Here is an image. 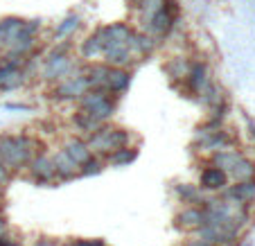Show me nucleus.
I'll return each mask as SVG.
<instances>
[{"label": "nucleus", "mask_w": 255, "mask_h": 246, "mask_svg": "<svg viewBox=\"0 0 255 246\" xmlns=\"http://www.w3.org/2000/svg\"><path fill=\"white\" fill-rule=\"evenodd\" d=\"M41 138L32 133H2L0 135V163L11 174L25 172L36 154H48Z\"/></svg>", "instance_id": "nucleus-1"}, {"label": "nucleus", "mask_w": 255, "mask_h": 246, "mask_svg": "<svg viewBox=\"0 0 255 246\" xmlns=\"http://www.w3.org/2000/svg\"><path fill=\"white\" fill-rule=\"evenodd\" d=\"M72 48H75V41L66 39V41L54 43L52 48L45 52L43 61H41V70H39L41 82L48 84V86H54V84L68 79L70 75L82 73L84 63L72 54Z\"/></svg>", "instance_id": "nucleus-2"}, {"label": "nucleus", "mask_w": 255, "mask_h": 246, "mask_svg": "<svg viewBox=\"0 0 255 246\" xmlns=\"http://www.w3.org/2000/svg\"><path fill=\"white\" fill-rule=\"evenodd\" d=\"M84 140H86L91 154L104 160L106 156H111L113 151L133 145V133H131L129 129H125V126L109 122V124H102L95 133H91Z\"/></svg>", "instance_id": "nucleus-3"}, {"label": "nucleus", "mask_w": 255, "mask_h": 246, "mask_svg": "<svg viewBox=\"0 0 255 246\" xmlns=\"http://www.w3.org/2000/svg\"><path fill=\"white\" fill-rule=\"evenodd\" d=\"M235 145H237V138L226 126L219 131L194 129V135H192V149L201 151V154H208V156L217 154V151H224V149H235Z\"/></svg>", "instance_id": "nucleus-4"}, {"label": "nucleus", "mask_w": 255, "mask_h": 246, "mask_svg": "<svg viewBox=\"0 0 255 246\" xmlns=\"http://www.w3.org/2000/svg\"><path fill=\"white\" fill-rule=\"evenodd\" d=\"M86 91H88V82H86L84 70H82V73H75L68 79H63V82L50 86L48 97L52 102H57V104H66V102H75V104H77L79 97H82Z\"/></svg>", "instance_id": "nucleus-5"}, {"label": "nucleus", "mask_w": 255, "mask_h": 246, "mask_svg": "<svg viewBox=\"0 0 255 246\" xmlns=\"http://www.w3.org/2000/svg\"><path fill=\"white\" fill-rule=\"evenodd\" d=\"M27 84V75L23 73V61L0 57V93H14Z\"/></svg>", "instance_id": "nucleus-6"}, {"label": "nucleus", "mask_w": 255, "mask_h": 246, "mask_svg": "<svg viewBox=\"0 0 255 246\" xmlns=\"http://www.w3.org/2000/svg\"><path fill=\"white\" fill-rule=\"evenodd\" d=\"M210 82H212V77H210V66H208V61L206 59H194L192 66H190L188 77L181 84V93H185L188 97H194Z\"/></svg>", "instance_id": "nucleus-7"}, {"label": "nucleus", "mask_w": 255, "mask_h": 246, "mask_svg": "<svg viewBox=\"0 0 255 246\" xmlns=\"http://www.w3.org/2000/svg\"><path fill=\"white\" fill-rule=\"evenodd\" d=\"M97 32H100V36H102L104 52H106V50L118 48V45H129V39L135 32V25L127 23V20H120V23H111V25H100Z\"/></svg>", "instance_id": "nucleus-8"}, {"label": "nucleus", "mask_w": 255, "mask_h": 246, "mask_svg": "<svg viewBox=\"0 0 255 246\" xmlns=\"http://www.w3.org/2000/svg\"><path fill=\"white\" fill-rule=\"evenodd\" d=\"M27 174L34 183H57V174H54V163L50 154H36L32 158V163L27 165Z\"/></svg>", "instance_id": "nucleus-9"}, {"label": "nucleus", "mask_w": 255, "mask_h": 246, "mask_svg": "<svg viewBox=\"0 0 255 246\" xmlns=\"http://www.w3.org/2000/svg\"><path fill=\"white\" fill-rule=\"evenodd\" d=\"M158 48H160V41L156 39V36H151V34H147V32H142V29H138V27H135L133 36L129 39V50H131V54H133V57L138 59L140 63H142L144 59H149Z\"/></svg>", "instance_id": "nucleus-10"}, {"label": "nucleus", "mask_w": 255, "mask_h": 246, "mask_svg": "<svg viewBox=\"0 0 255 246\" xmlns=\"http://www.w3.org/2000/svg\"><path fill=\"white\" fill-rule=\"evenodd\" d=\"M228 176L222 172V169L212 167V165H206V167L199 172V188L203 190V192H210V194H222L224 190L228 188Z\"/></svg>", "instance_id": "nucleus-11"}, {"label": "nucleus", "mask_w": 255, "mask_h": 246, "mask_svg": "<svg viewBox=\"0 0 255 246\" xmlns=\"http://www.w3.org/2000/svg\"><path fill=\"white\" fill-rule=\"evenodd\" d=\"M133 73L135 70H129V68H111V70H109V77H106L104 91L120 102V97L129 91L131 79H133Z\"/></svg>", "instance_id": "nucleus-12"}, {"label": "nucleus", "mask_w": 255, "mask_h": 246, "mask_svg": "<svg viewBox=\"0 0 255 246\" xmlns=\"http://www.w3.org/2000/svg\"><path fill=\"white\" fill-rule=\"evenodd\" d=\"M77 54H79V61L82 63H93V61H100V57L104 54V43H102V36L97 32V27L93 29L88 36H84L77 45Z\"/></svg>", "instance_id": "nucleus-13"}, {"label": "nucleus", "mask_w": 255, "mask_h": 246, "mask_svg": "<svg viewBox=\"0 0 255 246\" xmlns=\"http://www.w3.org/2000/svg\"><path fill=\"white\" fill-rule=\"evenodd\" d=\"M190 66H192V61H190L185 54H174V57H169L167 61L163 63V70L174 88H178L185 82V77H188V73H190Z\"/></svg>", "instance_id": "nucleus-14"}, {"label": "nucleus", "mask_w": 255, "mask_h": 246, "mask_svg": "<svg viewBox=\"0 0 255 246\" xmlns=\"http://www.w3.org/2000/svg\"><path fill=\"white\" fill-rule=\"evenodd\" d=\"M222 197L228 199V201H233V203H240V206H249L251 201H255V179L228 185V188L222 192Z\"/></svg>", "instance_id": "nucleus-15"}, {"label": "nucleus", "mask_w": 255, "mask_h": 246, "mask_svg": "<svg viewBox=\"0 0 255 246\" xmlns=\"http://www.w3.org/2000/svg\"><path fill=\"white\" fill-rule=\"evenodd\" d=\"M174 224H176V228H181V231H199V228L206 224V219H203V210L197 206H185L181 213H176V217H174Z\"/></svg>", "instance_id": "nucleus-16"}, {"label": "nucleus", "mask_w": 255, "mask_h": 246, "mask_svg": "<svg viewBox=\"0 0 255 246\" xmlns=\"http://www.w3.org/2000/svg\"><path fill=\"white\" fill-rule=\"evenodd\" d=\"M242 158H244V151L235 147V149H224V151H217V154L208 156V165L222 169V172L228 176V174L233 172V167H235Z\"/></svg>", "instance_id": "nucleus-17"}, {"label": "nucleus", "mask_w": 255, "mask_h": 246, "mask_svg": "<svg viewBox=\"0 0 255 246\" xmlns=\"http://www.w3.org/2000/svg\"><path fill=\"white\" fill-rule=\"evenodd\" d=\"M61 149L66 151L68 158H70L72 163H77V167H79V165H84L93 156L91 149H88V145H86V140L79 138V135H70V138H66V140H63Z\"/></svg>", "instance_id": "nucleus-18"}, {"label": "nucleus", "mask_w": 255, "mask_h": 246, "mask_svg": "<svg viewBox=\"0 0 255 246\" xmlns=\"http://www.w3.org/2000/svg\"><path fill=\"white\" fill-rule=\"evenodd\" d=\"M52 163H54V174H57V183H59V181H72L75 176H79L77 163H72L63 149L54 151V154H52Z\"/></svg>", "instance_id": "nucleus-19"}, {"label": "nucleus", "mask_w": 255, "mask_h": 246, "mask_svg": "<svg viewBox=\"0 0 255 246\" xmlns=\"http://www.w3.org/2000/svg\"><path fill=\"white\" fill-rule=\"evenodd\" d=\"M174 197H176L181 203H185V206L201 208L203 199H206V192L194 183H178V185H174Z\"/></svg>", "instance_id": "nucleus-20"}, {"label": "nucleus", "mask_w": 255, "mask_h": 246, "mask_svg": "<svg viewBox=\"0 0 255 246\" xmlns=\"http://www.w3.org/2000/svg\"><path fill=\"white\" fill-rule=\"evenodd\" d=\"M82 29V16L79 14H68L61 23H57V27L52 29V43H59V41L72 39L75 32Z\"/></svg>", "instance_id": "nucleus-21"}, {"label": "nucleus", "mask_w": 255, "mask_h": 246, "mask_svg": "<svg viewBox=\"0 0 255 246\" xmlns=\"http://www.w3.org/2000/svg\"><path fill=\"white\" fill-rule=\"evenodd\" d=\"M109 70H111V68L102 61L84 63V77H86V82H88V88H104Z\"/></svg>", "instance_id": "nucleus-22"}, {"label": "nucleus", "mask_w": 255, "mask_h": 246, "mask_svg": "<svg viewBox=\"0 0 255 246\" xmlns=\"http://www.w3.org/2000/svg\"><path fill=\"white\" fill-rule=\"evenodd\" d=\"M70 124H72V129L79 133V138H88V135L95 133L102 126V124H97L86 111H79V109H75V113L70 116Z\"/></svg>", "instance_id": "nucleus-23"}, {"label": "nucleus", "mask_w": 255, "mask_h": 246, "mask_svg": "<svg viewBox=\"0 0 255 246\" xmlns=\"http://www.w3.org/2000/svg\"><path fill=\"white\" fill-rule=\"evenodd\" d=\"M116 113H118V100L116 97H109V100L102 102L100 107H95L93 111H88V116H91L97 124H109V122H113Z\"/></svg>", "instance_id": "nucleus-24"}, {"label": "nucleus", "mask_w": 255, "mask_h": 246, "mask_svg": "<svg viewBox=\"0 0 255 246\" xmlns=\"http://www.w3.org/2000/svg\"><path fill=\"white\" fill-rule=\"evenodd\" d=\"M140 156V149L138 145H131V147H122V149L113 151L111 156H106L104 163L106 165H113V167H127V165H131L135 158Z\"/></svg>", "instance_id": "nucleus-25"}, {"label": "nucleus", "mask_w": 255, "mask_h": 246, "mask_svg": "<svg viewBox=\"0 0 255 246\" xmlns=\"http://www.w3.org/2000/svg\"><path fill=\"white\" fill-rule=\"evenodd\" d=\"M197 102H199V104H203V107L210 111V109L219 107L222 102H226V95H224L222 88L217 86L215 82H210V84H208V86L197 95Z\"/></svg>", "instance_id": "nucleus-26"}, {"label": "nucleus", "mask_w": 255, "mask_h": 246, "mask_svg": "<svg viewBox=\"0 0 255 246\" xmlns=\"http://www.w3.org/2000/svg\"><path fill=\"white\" fill-rule=\"evenodd\" d=\"M109 97H111V95H109L104 88H88V91L79 97L77 109H79V111H86L88 113V111H93L95 107H100L104 100H109Z\"/></svg>", "instance_id": "nucleus-27"}, {"label": "nucleus", "mask_w": 255, "mask_h": 246, "mask_svg": "<svg viewBox=\"0 0 255 246\" xmlns=\"http://www.w3.org/2000/svg\"><path fill=\"white\" fill-rule=\"evenodd\" d=\"M255 179V160H251L249 156L240 160V163L233 167V172L228 174V181L233 183H242V181H253Z\"/></svg>", "instance_id": "nucleus-28"}, {"label": "nucleus", "mask_w": 255, "mask_h": 246, "mask_svg": "<svg viewBox=\"0 0 255 246\" xmlns=\"http://www.w3.org/2000/svg\"><path fill=\"white\" fill-rule=\"evenodd\" d=\"M163 9V0H144L142 5L135 9V16H138V29H142L144 25L149 23V18L154 14Z\"/></svg>", "instance_id": "nucleus-29"}, {"label": "nucleus", "mask_w": 255, "mask_h": 246, "mask_svg": "<svg viewBox=\"0 0 255 246\" xmlns=\"http://www.w3.org/2000/svg\"><path fill=\"white\" fill-rule=\"evenodd\" d=\"M23 23H25V18H20V16H5V18H0V29H2V34H5L7 43L20 32Z\"/></svg>", "instance_id": "nucleus-30"}, {"label": "nucleus", "mask_w": 255, "mask_h": 246, "mask_svg": "<svg viewBox=\"0 0 255 246\" xmlns=\"http://www.w3.org/2000/svg\"><path fill=\"white\" fill-rule=\"evenodd\" d=\"M104 167H106L104 160L97 158V156H91L84 165H79V176H84V179H88V176H97V174L104 172Z\"/></svg>", "instance_id": "nucleus-31"}, {"label": "nucleus", "mask_w": 255, "mask_h": 246, "mask_svg": "<svg viewBox=\"0 0 255 246\" xmlns=\"http://www.w3.org/2000/svg\"><path fill=\"white\" fill-rule=\"evenodd\" d=\"M11 179H14V174H11L9 169L5 167V165L0 163V190H5L7 185L11 183Z\"/></svg>", "instance_id": "nucleus-32"}, {"label": "nucleus", "mask_w": 255, "mask_h": 246, "mask_svg": "<svg viewBox=\"0 0 255 246\" xmlns=\"http://www.w3.org/2000/svg\"><path fill=\"white\" fill-rule=\"evenodd\" d=\"M72 246H104L102 240H75Z\"/></svg>", "instance_id": "nucleus-33"}, {"label": "nucleus", "mask_w": 255, "mask_h": 246, "mask_svg": "<svg viewBox=\"0 0 255 246\" xmlns=\"http://www.w3.org/2000/svg\"><path fill=\"white\" fill-rule=\"evenodd\" d=\"M9 235V222H7L5 213H0V237Z\"/></svg>", "instance_id": "nucleus-34"}, {"label": "nucleus", "mask_w": 255, "mask_h": 246, "mask_svg": "<svg viewBox=\"0 0 255 246\" xmlns=\"http://www.w3.org/2000/svg\"><path fill=\"white\" fill-rule=\"evenodd\" d=\"M32 246H59V242L52 240V237H39V240L34 242Z\"/></svg>", "instance_id": "nucleus-35"}, {"label": "nucleus", "mask_w": 255, "mask_h": 246, "mask_svg": "<svg viewBox=\"0 0 255 246\" xmlns=\"http://www.w3.org/2000/svg\"><path fill=\"white\" fill-rule=\"evenodd\" d=\"M183 246H212V244H208V242H203V240H194L192 237V240H188Z\"/></svg>", "instance_id": "nucleus-36"}, {"label": "nucleus", "mask_w": 255, "mask_h": 246, "mask_svg": "<svg viewBox=\"0 0 255 246\" xmlns=\"http://www.w3.org/2000/svg\"><path fill=\"white\" fill-rule=\"evenodd\" d=\"M7 109H11V111H29L27 104H7Z\"/></svg>", "instance_id": "nucleus-37"}, {"label": "nucleus", "mask_w": 255, "mask_h": 246, "mask_svg": "<svg viewBox=\"0 0 255 246\" xmlns=\"http://www.w3.org/2000/svg\"><path fill=\"white\" fill-rule=\"evenodd\" d=\"M5 48H7V41H5V34H2V29H0V57H2Z\"/></svg>", "instance_id": "nucleus-38"}, {"label": "nucleus", "mask_w": 255, "mask_h": 246, "mask_svg": "<svg viewBox=\"0 0 255 246\" xmlns=\"http://www.w3.org/2000/svg\"><path fill=\"white\" fill-rule=\"evenodd\" d=\"M142 2H144V0H129V5H131V9H133V11L138 9V7L142 5Z\"/></svg>", "instance_id": "nucleus-39"}, {"label": "nucleus", "mask_w": 255, "mask_h": 246, "mask_svg": "<svg viewBox=\"0 0 255 246\" xmlns=\"http://www.w3.org/2000/svg\"><path fill=\"white\" fill-rule=\"evenodd\" d=\"M0 213H5V203H2V199H0Z\"/></svg>", "instance_id": "nucleus-40"}, {"label": "nucleus", "mask_w": 255, "mask_h": 246, "mask_svg": "<svg viewBox=\"0 0 255 246\" xmlns=\"http://www.w3.org/2000/svg\"><path fill=\"white\" fill-rule=\"evenodd\" d=\"M59 246H72V242H66V244H59Z\"/></svg>", "instance_id": "nucleus-41"}, {"label": "nucleus", "mask_w": 255, "mask_h": 246, "mask_svg": "<svg viewBox=\"0 0 255 246\" xmlns=\"http://www.w3.org/2000/svg\"><path fill=\"white\" fill-rule=\"evenodd\" d=\"M104 246H106V244H104Z\"/></svg>", "instance_id": "nucleus-42"}]
</instances>
